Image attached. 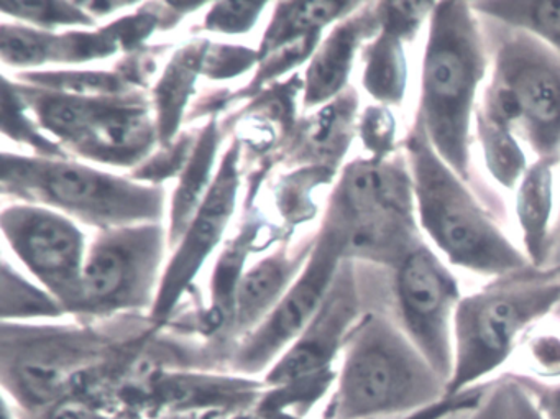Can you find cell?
Here are the masks:
<instances>
[{
    "instance_id": "277c9868",
    "label": "cell",
    "mask_w": 560,
    "mask_h": 419,
    "mask_svg": "<svg viewBox=\"0 0 560 419\" xmlns=\"http://www.w3.org/2000/svg\"><path fill=\"white\" fill-rule=\"evenodd\" d=\"M559 306L560 264L530 265L462 296L454 317L448 395L490 382L520 347V340Z\"/></svg>"
},
{
    "instance_id": "7a4b0ae2",
    "label": "cell",
    "mask_w": 560,
    "mask_h": 419,
    "mask_svg": "<svg viewBox=\"0 0 560 419\" xmlns=\"http://www.w3.org/2000/svg\"><path fill=\"white\" fill-rule=\"evenodd\" d=\"M447 382L383 313H366L343 344L320 419H398L447 398Z\"/></svg>"
},
{
    "instance_id": "ba28073f",
    "label": "cell",
    "mask_w": 560,
    "mask_h": 419,
    "mask_svg": "<svg viewBox=\"0 0 560 419\" xmlns=\"http://www.w3.org/2000/svg\"><path fill=\"white\" fill-rule=\"evenodd\" d=\"M462 300L457 278L424 241L416 244L395 267L386 314L435 372L447 382L454 366V317Z\"/></svg>"
},
{
    "instance_id": "603a6c76",
    "label": "cell",
    "mask_w": 560,
    "mask_h": 419,
    "mask_svg": "<svg viewBox=\"0 0 560 419\" xmlns=\"http://www.w3.org/2000/svg\"><path fill=\"white\" fill-rule=\"evenodd\" d=\"M359 4L352 2H304V4L293 5L291 14V27L306 28L319 27V25L329 24L334 19L339 18L346 11L357 8Z\"/></svg>"
},
{
    "instance_id": "5bb4252c",
    "label": "cell",
    "mask_w": 560,
    "mask_h": 419,
    "mask_svg": "<svg viewBox=\"0 0 560 419\" xmlns=\"http://www.w3.org/2000/svg\"><path fill=\"white\" fill-rule=\"evenodd\" d=\"M376 28L380 12L347 22L332 32L310 70L311 101L327 100L342 90L360 42L365 35L375 34Z\"/></svg>"
},
{
    "instance_id": "6da1fadb",
    "label": "cell",
    "mask_w": 560,
    "mask_h": 419,
    "mask_svg": "<svg viewBox=\"0 0 560 419\" xmlns=\"http://www.w3.org/2000/svg\"><path fill=\"white\" fill-rule=\"evenodd\" d=\"M491 54L471 2H435L428 22L419 78V120L441 159L471 186L475 113Z\"/></svg>"
},
{
    "instance_id": "44dd1931",
    "label": "cell",
    "mask_w": 560,
    "mask_h": 419,
    "mask_svg": "<svg viewBox=\"0 0 560 419\" xmlns=\"http://www.w3.org/2000/svg\"><path fill=\"white\" fill-rule=\"evenodd\" d=\"M15 412L19 419H116L103 403L86 393H73L42 408Z\"/></svg>"
},
{
    "instance_id": "5b68a950",
    "label": "cell",
    "mask_w": 560,
    "mask_h": 419,
    "mask_svg": "<svg viewBox=\"0 0 560 419\" xmlns=\"http://www.w3.org/2000/svg\"><path fill=\"white\" fill-rule=\"evenodd\" d=\"M480 19L491 54L488 83L510 101L534 160L560 165L559 55L526 32Z\"/></svg>"
},
{
    "instance_id": "cb8c5ba5",
    "label": "cell",
    "mask_w": 560,
    "mask_h": 419,
    "mask_svg": "<svg viewBox=\"0 0 560 419\" xmlns=\"http://www.w3.org/2000/svg\"><path fill=\"white\" fill-rule=\"evenodd\" d=\"M529 356L546 379H560V333H542L529 339Z\"/></svg>"
},
{
    "instance_id": "8992f818",
    "label": "cell",
    "mask_w": 560,
    "mask_h": 419,
    "mask_svg": "<svg viewBox=\"0 0 560 419\" xmlns=\"http://www.w3.org/2000/svg\"><path fill=\"white\" fill-rule=\"evenodd\" d=\"M346 248L393 268L422 241L408 160L373 159L347 170L342 183Z\"/></svg>"
},
{
    "instance_id": "7402d4cb",
    "label": "cell",
    "mask_w": 560,
    "mask_h": 419,
    "mask_svg": "<svg viewBox=\"0 0 560 419\" xmlns=\"http://www.w3.org/2000/svg\"><path fill=\"white\" fill-rule=\"evenodd\" d=\"M508 375L529 396L534 408L542 419H560V379L542 380L533 375H523V373H508Z\"/></svg>"
},
{
    "instance_id": "4fadbf2b",
    "label": "cell",
    "mask_w": 560,
    "mask_h": 419,
    "mask_svg": "<svg viewBox=\"0 0 560 419\" xmlns=\"http://www.w3.org/2000/svg\"><path fill=\"white\" fill-rule=\"evenodd\" d=\"M234 186L235 182L231 173H225V175L222 173L221 179L212 189L198 221L192 225L182 254L176 258L173 273L166 280L162 300H160L159 307H156V313H160V316L168 313L170 307L175 303L176 294H178L183 281L191 277L196 265H199L202 257L208 254L209 248L218 241L219 232L224 228L229 212H231Z\"/></svg>"
},
{
    "instance_id": "7c38bea8",
    "label": "cell",
    "mask_w": 560,
    "mask_h": 419,
    "mask_svg": "<svg viewBox=\"0 0 560 419\" xmlns=\"http://www.w3.org/2000/svg\"><path fill=\"white\" fill-rule=\"evenodd\" d=\"M11 229L19 252L35 270L55 283H70L80 260V238L71 225L45 212H27Z\"/></svg>"
},
{
    "instance_id": "83f0119b",
    "label": "cell",
    "mask_w": 560,
    "mask_h": 419,
    "mask_svg": "<svg viewBox=\"0 0 560 419\" xmlns=\"http://www.w3.org/2000/svg\"><path fill=\"white\" fill-rule=\"evenodd\" d=\"M212 419H304L300 416L288 415V412L270 411V409L257 408L248 409V411L237 412V415L221 416V418Z\"/></svg>"
},
{
    "instance_id": "f1b7e54d",
    "label": "cell",
    "mask_w": 560,
    "mask_h": 419,
    "mask_svg": "<svg viewBox=\"0 0 560 419\" xmlns=\"http://www.w3.org/2000/svg\"><path fill=\"white\" fill-rule=\"evenodd\" d=\"M510 376V375H508ZM511 379V376H510ZM514 383V382H513ZM516 385V383H514ZM516 399H517V412H520V419H542V416L537 412V409L534 408L533 401H530L529 396L516 385Z\"/></svg>"
},
{
    "instance_id": "f546056e",
    "label": "cell",
    "mask_w": 560,
    "mask_h": 419,
    "mask_svg": "<svg viewBox=\"0 0 560 419\" xmlns=\"http://www.w3.org/2000/svg\"><path fill=\"white\" fill-rule=\"evenodd\" d=\"M2 419H19L14 406L11 405L8 398L2 399Z\"/></svg>"
},
{
    "instance_id": "52a82bcc",
    "label": "cell",
    "mask_w": 560,
    "mask_h": 419,
    "mask_svg": "<svg viewBox=\"0 0 560 419\" xmlns=\"http://www.w3.org/2000/svg\"><path fill=\"white\" fill-rule=\"evenodd\" d=\"M359 316L352 277L340 278L310 326L267 373V392L258 406L307 419L336 382L334 357L343 349Z\"/></svg>"
},
{
    "instance_id": "3957f363",
    "label": "cell",
    "mask_w": 560,
    "mask_h": 419,
    "mask_svg": "<svg viewBox=\"0 0 560 419\" xmlns=\"http://www.w3.org/2000/svg\"><path fill=\"white\" fill-rule=\"evenodd\" d=\"M419 229L452 267L500 278L530 267L491 212L429 142L415 119L405 140Z\"/></svg>"
},
{
    "instance_id": "484cf974",
    "label": "cell",
    "mask_w": 560,
    "mask_h": 419,
    "mask_svg": "<svg viewBox=\"0 0 560 419\" xmlns=\"http://www.w3.org/2000/svg\"><path fill=\"white\" fill-rule=\"evenodd\" d=\"M2 51L8 60L15 63H34L40 61L45 55L44 44L35 35L25 32L4 31L2 37Z\"/></svg>"
},
{
    "instance_id": "4316f807",
    "label": "cell",
    "mask_w": 560,
    "mask_h": 419,
    "mask_svg": "<svg viewBox=\"0 0 560 419\" xmlns=\"http://www.w3.org/2000/svg\"><path fill=\"white\" fill-rule=\"evenodd\" d=\"M488 382L481 385L474 386V388L465 389V392L457 393V395L447 396L444 401L431 406V408L422 409V411L415 412V415L405 416L398 419H444L445 416L451 415L452 411H457L460 408L475 405L480 401L487 389Z\"/></svg>"
},
{
    "instance_id": "e0dca14e",
    "label": "cell",
    "mask_w": 560,
    "mask_h": 419,
    "mask_svg": "<svg viewBox=\"0 0 560 419\" xmlns=\"http://www.w3.org/2000/svg\"><path fill=\"white\" fill-rule=\"evenodd\" d=\"M471 8L480 18L533 35L560 57L559 0H488Z\"/></svg>"
},
{
    "instance_id": "9a60e30c",
    "label": "cell",
    "mask_w": 560,
    "mask_h": 419,
    "mask_svg": "<svg viewBox=\"0 0 560 419\" xmlns=\"http://www.w3.org/2000/svg\"><path fill=\"white\" fill-rule=\"evenodd\" d=\"M474 132L491 178L506 191H514L530 165L520 133L480 106L475 113Z\"/></svg>"
},
{
    "instance_id": "4dcf8cb0",
    "label": "cell",
    "mask_w": 560,
    "mask_h": 419,
    "mask_svg": "<svg viewBox=\"0 0 560 419\" xmlns=\"http://www.w3.org/2000/svg\"><path fill=\"white\" fill-rule=\"evenodd\" d=\"M559 173H560V165H559ZM553 242H560V188H559V209H557L556 225H553Z\"/></svg>"
},
{
    "instance_id": "9c48e42d",
    "label": "cell",
    "mask_w": 560,
    "mask_h": 419,
    "mask_svg": "<svg viewBox=\"0 0 560 419\" xmlns=\"http://www.w3.org/2000/svg\"><path fill=\"white\" fill-rule=\"evenodd\" d=\"M343 248H346V237L342 232L327 238L326 245L320 248L306 277L245 340L235 359L238 370L247 373L260 372L268 363L273 362L275 357L288 344L293 342L304 333L329 294L337 258Z\"/></svg>"
},
{
    "instance_id": "8fae6325",
    "label": "cell",
    "mask_w": 560,
    "mask_h": 419,
    "mask_svg": "<svg viewBox=\"0 0 560 419\" xmlns=\"http://www.w3.org/2000/svg\"><path fill=\"white\" fill-rule=\"evenodd\" d=\"M40 185L55 201L78 211L126 216L142 208V195L132 188L80 166H44L40 170Z\"/></svg>"
},
{
    "instance_id": "ac0fdd59",
    "label": "cell",
    "mask_w": 560,
    "mask_h": 419,
    "mask_svg": "<svg viewBox=\"0 0 560 419\" xmlns=\"http://www.w3.org/2000/svg\"><path fill=\"white\" fill-rule=\"evenodd\" d=\"M284 278L287 275L280 261H265L245 275L235 296V324L238 329H245L260 319L261 314L277 300Z\"/></svg>"
},
{
    "instance_id": "30bf717a",
    "label": "cell",
    "mask_w": 560,
    "mask_h": 419,
    "mask_svg": "<svg viewBox=\"0 0 560 419\" xmlns=\"http://www.w3.org/2000/svg\"><path fill=\"white\" fill-rule=\"evenodd\" d=\"M557 166L559 163L534 160L514 189V211L520 228L521 245L533 267H546L556 225Z\"/></svg>"
},
{
    "instance_id": "2e32d148",
    "label": "cell",
    "mask_w": 560,
    "mask_h": 419,
    "mask_svg": "<svg viewBox=\"0 0 560 419\" xmlns=\"http://www.w3.org/2000/svg\"><path fill=\"white\" fill-rule=\"evenodd\" d=\"M411 38L380 21V34L369 50L365 86L383 106H399L408 91L406 45Z\"/></svg>"
},
{
    "instance_id": "ffe728a7",
    "label": "cell",
    "mask_w": 560,
    "mask_h": 419,
    "mask_svg": "<svg viewBox=\"0 0 560 419\" xmlns=\"http://www.w3.org/2000/svg\"><path fill=\"white\" fill-rule=\"evenodd\" d=\"M444 419H520L516 385L508 375L490 380L480 401L452 411Z\"/></svg>"
},
{
    "instance_id": "d4e9b609",
    "label": "cell",
    "mask_w": 560,
    "mask_h": 419,
    "mask_svg": "<svg viewBox=\"0 0 560 419\" xmlns=\"http://www.w3.org/2000/svg\"><path fill=\"white\" fill-rule=\"evenodd\" d=\"M366 142L373 152L378 153L376 159H388L389 152L395 147L396 124L388 107L373 109L366 116Z\"/></svg>"
},
{
    "instance_id": "d6986e66",
    "label": "cell",
    "mask_w": 560,
    "mask_h": 419,
    "mask_svg": "<svg viewBox=\"0 0 560 419\" xmlns=\"http://www.w3.org/2000/svg\"><path fill=\"white\" fill-rule=\"evenodd\" d=\"M129 264L122 251L101 248L86 265L81 278V298L91 306H104L119 300L129 280Z\"/></svg>"
}]
</instances>
